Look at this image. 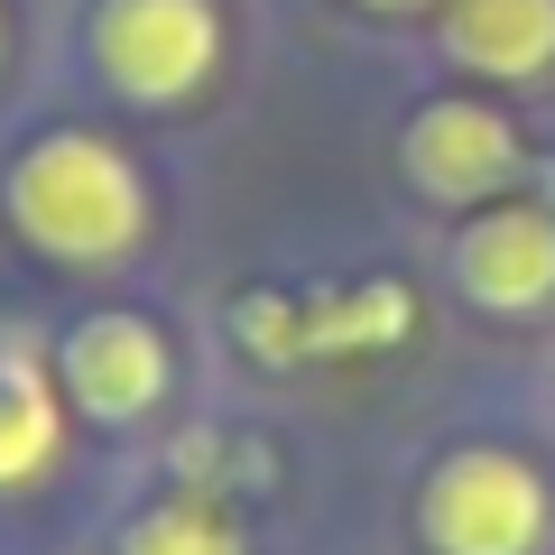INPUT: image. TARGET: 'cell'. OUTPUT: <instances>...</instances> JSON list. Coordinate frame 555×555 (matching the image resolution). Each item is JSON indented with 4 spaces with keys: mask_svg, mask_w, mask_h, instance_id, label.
<instances>
[{
    "mask_svg": "<svg viewBox=\"0 0 555 555\" xmlns=\"http://www.w3.org/2000/svg\"><path fill=\"white\" fill-rule=\"evenodd\" d=\"M436 47L481 83H537L555 75V0H444Z\"/></svg>",
    "mask_w": 555,
    "mask_h": 555,
    "instance_id": "52a82bcc",
    "label": "cell"
},
{
    "mask_svg": "<svg viewBox=\"0 0 555 555\" xmlns=\"http://www.w3.org/2000/svg\"><path fill=\"white\" fill-rule=\"evenodd\" d=\"M120 555H250V537L214 491H167L120 528Z\"/></svg>",
    "mask_w": 555,
    "mask_h": 555,
    "instance_id": "9c48e42d",
    "label": "cell"
},
{
    "mask_svg": "<svg viewBox=\"0 0 555 555\" xmlns=\"http://www.w3.org/2000/svg\"><path fill=\"white\" fill-rule=\"evenodd\" d=\"M0 56H10V10H0Z\"/></svg>",
    "mask_w": 555,
    "mask_h": 555,
    "instance_id": "8fae6325",
    "label": "cell"
},
{
    "mask_svg": "<svg viewBox=\"0 0 555 555\" xmlns=\"http://www.w3.org/2000/svg\"><path fill=\"white\" fill-rule=\"evenodd\" d=\"M65 416H75V408H65L56 352L0 334V491H20V481H38L47 463H56Z\"/></svg>",
    "mask_w": 555,
    "mask_h": 555,
    "instance_id": "ba28073f",
    "label": "cell"
},
{
    "mask_svg": "<svg viewBox=\"0 0 555 555\" xmlns=\"http://www.w3.org/2000/svg\"><path fill=\"white\" fill-rule=\"evenodd\" d=\"M0 214L56 269H112L149 232V185H139L130 149L102 130H47L28 139L10 177H0Z\"/></svg>",
    "mask_w": 555,
    "mask_h": 555,
    "instance_id": "6da1fadb",
    "label": "cell"
},
{
    "mask_svg": "<svg viewBox=\"0 0 555 555\" xmlns=\"http://www.w3.org/2000/svg\"><path fill=\"white\" fill-rule=\"evenodd\" d=\"M555 481L518 444H454L416 481V546L426 555H546Z\"/></svg>",
    "mask_w": 555,
    "mask_h": 555,
    "instance_id": "7a4b0ae2",
    "label": "cell"
},
{
    "mask_svg": "<svg viewBox=\"0 0 555 555\" xmlns=\"http://www.w3.org/2000/svg\"><path fill=\"white\" fill-rule=\"evenodd\" d=\"M398 149H408V177L436 204H500L518 177H528V139H518L509 112L481 102V93L416 102L408 130H398Z\"/></svg>",
    "mask_w": 555,
    "mask_h": 555,
    "instance_id": "5b68a950",
    "label": "cell"
},
{
    "mask_svg": "<svg viewBox=\"0 0 555 555\" xmlns=\"http://www.w3.org/2000/svg\"><path fill=\"white\" fill-rule=\"evenodd\" d=\"M454 287L481 306V315H546L555 306V214L528 195L473 204L454 222V250H444Z\"/></svg>",
    "mask_w": 555,
    "mask_h": 555,
    "instance_id": "8992f818",
    "label": "cell"
},
{
    "mask_svg": "<svg viewBox=\"0 0 555 555\" xmlns=\"http://www.w3.org/2000/svg\"><path fill=\"white\" fill-rule=\"evenodd\" d=\"M83 65L120 102H195L222 65V0H93L83 10Z\"/></svg>",
    "mask_w": 555,
    "mask_h": 555,
    "instance_id": "3957f363",
    "label": "cell"
},
{
    "mask_svg": "<svg viewBox=\"0 0 555 555\" xmlns=\"http://www.w3.org/2000/svg\"><path fill=\"white\" fill-rule=\"evenodd\" d=\"M56 379H65V408L93 426H149L177 389V343L139 306H102L56 343Z\"/></svg>",
    "mask_w": 555,
    "mask_h": 555,
    "instance_id": "277c9868",
    "label": "cell"
},
{
    "mask_svg": "<svg viewBox=\"0 0 555 555\" xmlns=\"http://www.w3.org/2000/svg\"><path fill=\"white\" fill-rule=\"evenodd\" d=\"M371 10H416V0H371ZM436 10H444V0H436Z\"/></svg>",
    "mask_w": 555,
    "mask_h": 555,
    "instance_id": "30bf717a",
    "label": "cell"
}]
</instances>
